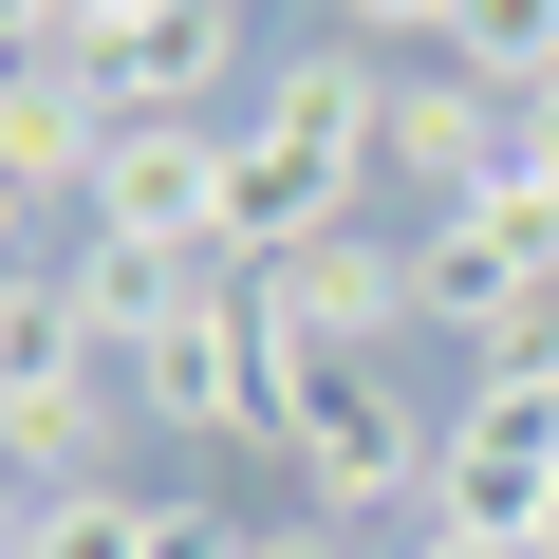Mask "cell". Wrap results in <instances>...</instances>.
<instances>
[{
  "label": "cell",
  "instance_id": "obj_16",
  "mask_svg": "<svg viewBox=\"0 0 559 559\" xmlns=\"http://www.w3.org/2000/svg\"><path fill=\"white\" fill-rule=\"evenodd\" d=\"M503 150H522V187H559V94H522V112H503Z\"/></svg>",
  "mask_w": 559,
  "mask_h": 559
},
{
  "label": "cell",
  "instance_id": "obj_18",
  "mask_svg": "<svg viewBox=\"0 0 559 559\" xmlns=\"http://www.w3.org/2000/svg\"><path fill=\"white\" fill-rule=\"evenodd\" d=\"M20 261H38V187L0 168V280H20Z\"/></svg>",
  "mask_w": 559,
  "mask_h": 559
},
{
  "label": "cell",
  "instance_id": "obj_1",
  "mask_svg": "<svg viewBox=\"0 0 559 559\" xmlns=\"http://www.w3.org/2000/svg\"><path fill=\"white\" fill-rule=\"evenodd\" d=\"M373 131H392V57H355V38H299V57H261V94H242V131H224V242H242V280L280 261V242H318V224H355L373 205Z\"/></svg>",
  "mask_w": 559,
  "mask_h": 559
},
{
  "label": "cell",
  "instance_id": "obj_12",
  "mask_svg": "<svg viewBox=\"0 0 559 559\" xmlns=\"http://www.w3.org/2000/svg\"><path fill=\"white\" fill-rule=\"evenodd\" d=\"M448 75H485L503 112H522V94H559V0H466V38H448Z\"/></svg>",
  "mask_w": 559,
  "mask_h": 559
},
{
  "label": "cell",
  "instance_id": "obj_7",
  "mask_svg": "<svg viewBox=\"0 0 559 559\" xmlns=\"http://www.w3.org/2000/svg\"><path fill=\"white\" fill-rule=\"evenodd\" d=\"M224 187H242L224 131H112V168L75 187V242H131V261H168V280H187V261H242V242H224Z\"/></svg>",
  "mask_w": 559,
  "mask_h": 559
},
{
  "label": "cell",
  "instance_id": "obj_10",
  "mask_svg": "<svg viewBox=\"0 0 559 559\" xmlns=\"http://www.w3.org/2000/svg\"><path fill=\"white\" fill-rule=\"evenodd\" d=\"M0 168H20L38 205H75V187L112 168V94H94L75 57H20V75H0Z\"/></svg>",
  "mask_w": 559,
  "mask_h": 559
},
{
  "label": "cell",
  "instance_id": "obj_19",
  "mask_svg": "<svg viewBox=\"0 0 559 559\" xmlns=\"http://www.w3.org/2000/svg\"><path fill=\"white\" fill-rule=\"evenodd\" d=\"M20 522H38V485H20V466H0V559H20Z\"/></svg>",
  "mask_w": 559,
  "mask_h": 559
},
{
  "label": "cell",
  "instance_id": "obj_6",
  "mask_svg": "<svg viewBox=\"0 0 559 559\" xmlns=\"http://www.w3.org/2000/svg\"><path fill=\"white\" fill-rule=\"evenodd\" d=\"M261 336L280 355H411V224H318L261 261Z\"/></svg>",
  "mask_w": 559,
  "mask_h": 559
},
{
  "label": "cell",
  "instance_id": "obj_15",
  "mask_svg": "<svg viewBox=\"0 0 559 559\" xmlns=\"http://www.w3.org/2000/svg\"><path fill=\"white\" fill-rule=\"evenodd\" d=\"M224 559H373V540H355V522H318V503H299V522H224Z\"/></svg>",
  "mask_w": 559,
  "mask_h": 559
},
{
  "label": "cell",
  "instance_id": "obj_5",
  "mask_svg": "<svg viewBox=\"0 0 559 559\" xmlns=\"http://www.w3.org/2000/svg\"><path fill=\"white\" fill-rule=\"evenodd\" d=\"M242 20H261V0H131V20L75 57L94 94H112V131H242Z\"/></svg>",
  "mask_w": 559,
  "mask_h": 559
},
{
  "label": "cell",
  "instance_id": "obj_17",
  "mask_svg": "<svg viewBox=\"0 0 559 559\" xmlns=\"http://www.w3.org/2000/svg\"><path fill=\"white\" fill-rule=\"evenodd\" d=\"M392 559H503V540H466V522H429V503H411V522H392Z\"/></svg>",
  "mask_w": 559,
  "mask_h": 559
},
{
  "label": "cell",
  "instance_id": "obj_4",
  "mask_svg": "<svg viewBox=\"0 0 559 559\" xmlns=\"http://www.w3.org/2000/svg\"><path fill=\"white\" fill-rule=\"evenodd\" d=\"M540 299H559V187H522V168H503L485 205L411 224V318H429V336H466V355H485V336H522Z\"/></svg>",
  "mask_w": 559,
  "mask_h": 559
},
{
  "label": "cell",
  "instance_id": "obj_2",
  "mask_svg": "<svg viewBox=\"0 0 559 559\" xmlns=\"http://www.w3.org/2000/svg\"><path fill=\"white\" fill-rule=\"evenodd\" d=\"M131 411H150L168 448H280V411H299V355L261 336V280H242V261H205L187 299L131 336Z\"/></svg>",
  "mask_w": 559,
  "mask_h": 559
},
{
  "label": "cell",
  "instance_id": "obj_8",
  "mask_svg": "<svg viewBox=\"0 0 559 559\" xmlns=\"http://www.w3.org/2000/svg\"><path fill=\"white\" fill-rule=\"evenodd\" d=\"M503 168H522V150H503V94H485V75H448V57H429V75H392V131H373V187H392L411 224L485 205Z\"/></svg>",
  "mask_w": 559,
  "mask_h": 559
},
{
  "label": "cell",
  "instance_id": "obj_11",
  "mask_svg": "<svg viewBox=\"0 0 559 559\" xmlns=\"http://www.w3.org/2000/svg\"><path fill=\"white\" fill-rule=\"evenodd\" d=\"M20 559H168V485H38Z\"/></svg>",
  "mask_w": 559,
  "mask_h": 559
},
{
  "label": "cell",
  "instance_id": "obj_13",
  "mask_svg": "<svg viewBox=\"0 0 559 559\" xmlns=\"http://www.w3.org/2000/svg\"><path fill=\"white\" fill-rule=\"evenodd\" d=\"M466 392H485V411H559V299H540L522 336H485V355H466Z\"/></svg>",
  "mask_w": 559,
  "mask_h": 559
},
{
  "label": "cell",
  "instance_id": "obj_9",
  "mask_svg": "<svg viewBox=\"0 0 559 559\" xmlns=\"http://www.w3.org/2000/svg\"><path fill=\"white\" fill-rule=\"evenodd\" d=\"M429 522H466V540H503V559H540V522H559V411H448V466H429Z\"/></svg>",
  "mask_w": 559,
  "mask_h": 559
},
{
  "label": "cell",
  "instance_id": "obj_14",
  "mask_svg": "<svg viewBox=\"0 0 559 559\" xmlns=\"http://www.w3.org/2000/svg\"><path fill=\"white\" fill-rule=\"evenodd\" d=\"M336 38H355V57H373V38H429V57H448V38H466V0H336Z\"/></svg>",
  "mask_w": 559,
  "mask_h": 559
},
{
  "label": "cell",
  "instance_id": "obj_3",
  "mask_svg": "<svg viewBox=\"0 0 559 559\" xmlns=\"http://www.w3.org/2000/svg\"><path fill=\"white\" fill-rule=\"evenodd\" d=\"M448 466V411H411L392 355H299V411H280V485L318 522H411Z\"/></svg>",
  "mask_w": 559,
  "mask_h": 559
}]
</instances>
